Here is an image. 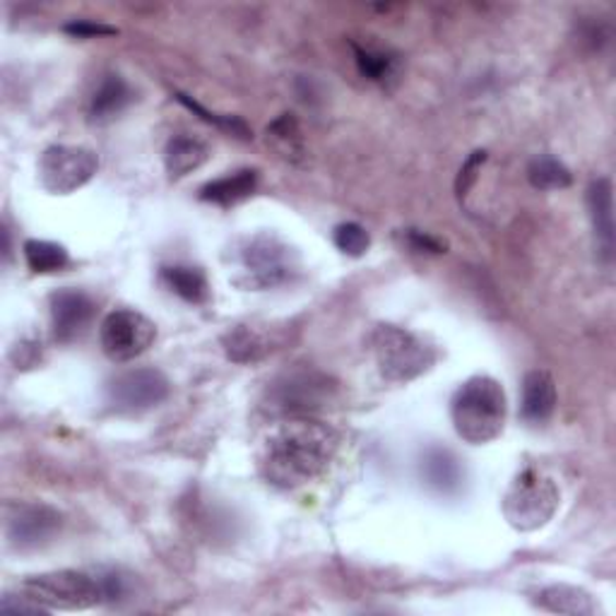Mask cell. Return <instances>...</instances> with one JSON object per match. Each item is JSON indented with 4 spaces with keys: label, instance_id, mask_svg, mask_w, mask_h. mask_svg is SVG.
I'll list each match as a JSON object with an SVG mask.
<instances>
[{
    "label": "cell",
    "instance_id": "6da1fadb",
    "mask_svg": "<svg viewBox=\"0 0 616 616\" xmlns=\"http://www.w3.org/2000/svg\"><path fill=\"white\" fill-rule=\"evenodd\" d=\"M340 445L337 431L323 421L289 417L275 425L258 449V469L272 487L297 489L318 479Z\"/></svg>",
    "mask_w": 616,
    "mask_h": 616
},
{
    "label": "cell",
    "instance_id": "7a4b0ae2",
    "mask_svg": "<svg viewBox=\"0 0 616 616\" xmlns=\"http://www.w3.org/2000/svg\"><path fill=\"white\" fill-rule=\"evenodd\" d=\"M20 595L44 612H80L120 595L116 576H90L82 571H54L32 576L20 585Z\"/></svg>",
    "mask_w": 616,
    "mask_h": 616
},
{
    "label": "cell",
    "instance_id": "3957f363",
    "mask_svg": "<svg viewBox=\"0 0 616 616\" xmlns=\"http://www.w3.org/2000/svg\"><path fill=\"white\" fill-rule=\"evenodd\" d=\"M453 427L463 441L481 445L501 437L505 425V393L491 376H473L457 388L451 407Z\"/></svg>",
    "mask_w": 616,
    "mask_h": 616
},
{
    "label": "cell",
    "instance_id": "277c9868",
    "mask_svg": "<svg viewBox=\"0 0 616 616\" xmlns=\"http://www.w3.org/2000/svg\"><path fill=\"white\" fill-rule=\"evenodd\" d=\"M371 347L383 379L395 383H407L421 376L437 361V352L421 337L405 328H395V325L376 328Z\"/></svg>",
    "mask_w": 616,
    "mask_h": 616
},
{
    "label": "cell",
    "instance_id": "5b68a950",
    "mask_svg": "<svg viewBox=\"0 0 616 616\" xmlns=\"http://www.w3.org/2000/svg\"><path fill=\"white\" fill-rule=\"evenodd\" d=\"M559 509V489L554 479L527 467L525 473L505 491L503 515L511 527L521 533H533V530L547 525L554 513Z\"/></svg>",
    "mask_w": 616,
    "mask_h": 616
},
{
    "label": "cell",
    "instance_id": "8992f818",
    "mask_svg": "<svg viewBox=\"0 0 616 616\" xmlns=\"http://www.w3.org/2000/svg\"><path fill=\"white\" fill-rule=\"evenodd\" d=\"M241 268H244V284L251 289H272L287 284L299 270L297 253L284 241L270 234H258L246 241L241 248Z\"/></svg>",
    "mask_w": 616,
    "mask_h": 616
},
{
    "label": "cell",
    "instance_id": "52a82bcc",
    "mask_svg": "<svg viewBox=\"0 0 616 616\" xmlns=\"http://www.w3.org/2000/svg\"><path fill=\"white\" fill-rule=\"evenodd\" d=\"M96 168H100V156L94 150L80 148V144H54L42 154L39 178L46 190L68 196L90 184Z\"/></svg>",
    "mask_w": 616,
    "mask_h": 616
},
{
    "label": "cell",
    "instance_id": "ba28073f",
    "mask_svg": "<svg viewBox=\"0 0 616 616\" xmlns=\"http://www.w3.org/2000/svg\"><path fill=\"white\" fill-rule=\"evenodd\" d=\"M154 323L148 316H142V313L130 309H118L108 313L100 330L104 355L114 361H130L140 357L144 349L154 342Z\"/></svg>",
    "mask_w": 616,
    "mask_h": 616
},
{
    "label": "cell",
    "instance_id": "9c48e42d",
    "mask_svg": "<svg viewBox=\"0 0 616 616\" xmlns=\"http://www.w3.org/2000/svg\"><path fill=\"white\" fill-rule=\"evenodd\" d=\"M63 515L46 503H12L5 509V537L8 545L20 551L36 549L51 542Z\"/></svg>",
    "mask_w": 616,
    "mask_h": 616
},
{
    "label": "cell",
    "instance_id": "30bf717a",
    "mask_svg": "<svg viewBox=\"0 0 616 616\" xmlns=\"http://www.w3.org/2000/svg\"><path fill=\"white\" fill-rule=\"evenodd\" d=\"M168 395V381L156 369H130L108 385V403L120 415H140L162 405Z\"/></svg>",
    "mask_w": 616,
    "mask_h": 616
},
{
    "label": "cell",
    "instance_id": "8fae6325",
    "mask_svg": "<svg viewBox=\"0 0 616 616\" xmlns=\"http://www.w3.org/2000/svg\"><path fill=\"white\" fill-rule=\"evenodd\" d=\"M94 316V301L78 289H60L51 297V323L58 342H70L88 328Z\"/></svg>",
    "mask_w": 616,
    "mask_h": 616
},
{
    "label": "cell",
    "instance_id": "7c38bea8",
    "mask_svg": "<svg viewBox=\"0 0 616 616\" xmlns=\"http://www.w3.org/2000/svg\"><path fill=\"white\" fill-rule=\"evenodd\" d=\"M328 395V383L316 381L313 376H292L272 391V403L280 412L299 415L306 409H316L318 403Z\"/></svg>",
    "mask_w": 616,
    "mask_h": 616
},
{
    "label": "cell",
    "instance_id": "4fadbf2b",
    "mask_svg": "<svg viewBox=\"0 0 616 616\" xmlns=\"http://www.w3.org/2000/svg\"><path fill=\"white\" fill-rule=\"evenodd\" d=\"M523 419L530 425H545L557 409V383L547 371H530L523 381Z\"/></svg>",
    "mask_w": 616,
    "mask_h": 616
},
{
    "label": "cell",
    "instance_id": "5bb4252c",
    "mask_svg": "<svg viewBox=\"0 0 616 616\" xmlns=\"http://www.w3.org/2000/svg\"><path fill=\"white\" fill-rule=\"evenodd\" d=\"M588 208L590 217H593V226L597 234L600 251L605 253V258L612 260V248H614V205H612V181L609 178H597L593 186L588 188Z\"/></svg>",
    "mask_w": 616,
    "mask_h": 616
},
{
    "label": "cell",
    "instance_id": "9a60e30c",
    "mask_svg": "<svg viewBox=\"0 0 616 616\" xmlns=\"http://www.w3.org/2000/svg\"><path fill=\"white\" fill-rule=\"evenodd\" d=\"M421 477L439 493H453L463 485V467L451 451L429 449L421 457Z\"/></svg>",
    "mask_w": 616,
    "mask_h": 616
},
{
    "label": "cell",
    "instance_id": "2e32d148",
    "mask_svg": "<svg viewBox=\"0 0 616 616\" xmlns=\"http://www.w3.org/2000/svg\"><path fill=\"white\" fill-rule=\"evenodd\" d=\"M256 186H258V174L253 172V168H244V172L222 176L217 181H210L208 186H202L200 200L229 208V205H236L241 200H246L248 196H253V193H256Z\"/></svg>",
    "mask_w": 616,
    "mask_h": 616
},
{
    "label": "cell",
    "instance_id": "e0dca14e",
    "mask_svg": "<svg viewBox=\"0 0 616 616\" xmlns=\"http://www.w3.org/2000/svg\"><path fill=\"white\" fill-rule=\"evenodd\" d=\"M537 605L554 614H573V616H593L600 612L595 600L585 590L571 585H549L537 593Z\"/></svg>",
    "mask_w": 616,
    "mask_h": 616
},
{
    "label": "cell",
    "instance_id": "ac0fdd59",
    "mask_svg": "<svg viewBox=\"0 0 616 616\" xmlns=\"http://www.w3.org/2000/svg\"><path fill=\"white\" fill-rule=\"evenodd\" d=\"M208 148L190 136H176L168 140L164 152L166 172L172 178H184L208 162Z\"/></svg>",
    "mask_w": 616,
    "mask_h": 616
},
{
    "label": "cell",
    "instance_id": "d6986e66",
    "mask_svg": "<svg viewBox=\"0 0 616 616\" xmlns=\"http://www.w3.org/2000/svg\"><path fill=\"white\" fill-rule=\"evenodd\" d=\"M130 100H132V94H130L126 80L120 75H106L104 82L100 84V90H96L92 96L90 116H92V120H100L102 124V120H108L124 112Z\"/></svg>",
    "mask_w": 616,
    "mask_h": 616
},
{
    "label": "cell",
    "instance_id": "ffe728a7",
    "mask_svg": "<svg viewBox=\"0 0 616 616\" xmlns=\"http://www.w3.org/2000/svg\"><path fill=\"white\" fill-rule=\"evenodd\" d=\"M162 280L174 294H178L184 301H190V304H202V301L210 297L208 277H205L202 270L198 268L174 265V268L162 270Z\"/></svg>",
    "mask_w": 616,
    "mask_h": 616
},
{
    "label": "cell",
    "instance_id": "44dd1931",
    "mask_svg": "<svg viewBox=\"0 0 616 616\" xmlns=\"http://www.w3.org/2000/svg\"><path fill=\"white\" fill-rule=\"evenodd\" d=\"M24 260H27L32 272L48 275L63 270L70 263V256L63 246L54 244V241L30 239L27 244H24Z\"/></svg>",
    "mask_w": 616,
    "mask_h": 616
},
{
    "label": "cell",
    "instance_id": "7402d4cb",
    "mask_svg": "<svg viewBox=\"0 0 616 616\" xmlns=\"http://www.w3.org/2000/svg\"><path fill=\"white\" fill-rule=\"evenodd\" d=\"M268 140L289 162H299L304 156V138H301L299 124L292 114H284L275 120L268 128Z\"/></svg>",
    "mask_w": 616,
    "mask_h": 616
},
{
    "label": "cell",
    "instance_id": "603a6c76",
    "mask_svg": "<svg viewBox=\"0 0 616 616\" xmlns=\"http://www.w3.org/2000/svg\"><path fill=\"white\" fill-rule=\"evenodd\" d=\"M224 349L234 361H253L268 352V342H265V337L256 328H251V325H239V328L226 333Z\"/></svg>",
    "mask_w": 616,
    "mask_h": 616
},
{
    "label": "cell",
    "instance_id": "cb8c5ba5",
    "mask_svg": "<svg viewBox=\"0 0 616 616\" xmlns=\"http://www.w3.org/2000/svg\"><path fill=\"white\" fill-rule=\"evenodd\" d=\"M530 184L539 190H561L571 186V172L554 156H537L527 168Z\"/></svg>",
    "mask_w": 616,
    "mask_h": 616
},
{
    "label": "cell",
    "instance_id": "d4e9b609",
    "mask_svg": "<svg viewBox=\"0 0 616 616\" xmlns=\"http://www.w3.org/2000/svg\"><path fill=\"white\" fill-rule=\"evenodd\" d=\"M355 58H357V68H359L361 75L373 80V82H388L395 75L397 60L391 51L355 44Z\"/></svg>",
    "mask_w": 616,
    "mask_h": 616
},
{
    "label": "cell",
    "instance_id": "484cf974",
    "mask_svg": "<svg viewBox=\"0 0 616 616\" xmlns=\"http://www.w3.org/2000/svg\"><path fill=\"white\" fill-rule=\"evenodd\" d=\"M333 239H335V246L340 248L342 253H347V256H352V258L364 256V253L371 246L369 232L361 224H357V222H347V224L337 226Z\"/></svg>",
    "mask_w": 616,
    "mask_h": 616
},
{
    "label": "cell",
    "instance_id": "4316f807",
    "mask_svg": "<svg viewBox=\"0 0 616 616\" xmlns=\"http://www.w3.org/2000/svg\"><path fill=\"white\" fill-rule=\"evenodd\" d=\"M178 102L186 104V106L190 108V112L200 114V118L208 120V124H214L217 128L232 132V136H236V138H244V140L251 138V130H248V126H246L241 118H236V116H217V114H210L208 108H202L198 102H193L188 94H178Z\"/></svg>",
    "mask_w": 616,
    "mask_h": 616
},
{
    "label": "cell",
    "instance_id": "83f0119b",
    "mask_svg": "<svg viewBox=\"0 0 616 616\" xmlns=\"http://www.w3.org/2000/svg\"><path fill=\"white\" fill-rule=\"evenodd\" d=\"M68 34L75 36H102V34H114L116 30L104 27V24H94V22H70L66 24Z\"/></svg>",
    "mask_w": 616,
    "mask_h": 616
},
{
    "label": "cell",
    "instance_id": "f1b7e54d",
    "mask_svg": "<svg viewBox=\"0 0 616 616\" xmlns=\"http://www.w3.org/2000/svg\"><path fill=\"white\" fill-rule=\"evenodd\" d=\"M409 244H412L417 251H429V253H441L445 246L441 244V241L437 239H431L427 234H421V232H409Z\"/></svg>",
    "mask_w": 616,
    "mask_h": 616
}]
</instances>
